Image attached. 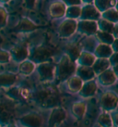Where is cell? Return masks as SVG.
Wrapping results in <instances>:
<instances>
[{
    "label": "cell",
    "mask_w": 118,
    "mask_h": 127,
    "mask_svg": "<svg viewBox=\"0 0 118 127\" xmlns=\"http://www.w3.org/2000/svg\"><path fill=\"white\" fill-rule=\"evenodd\" d=\"M78 20L66 18L58 25V33L61 37H69L77 31Z\"/></svg>",
    "instance_id": "1"
},
{
    "label": "cell",
    "mask_w": 118,
    "mask_h": 127,
    "mask_svg": "<svg viewBox=\"0 0 118 127\" xmlns=\"http://www.w3.org/2000/svg\"><path fill=\"white\" fill-rule=\"evenodd\" d=\"M101 13L95 7L93 4H83L81 7L79 20H90L98 21L101 19Z\"/></svg>",
    "instance_id": "2"
},
{
    "label": "cell",
    "mask_w": 118,
    "mask_h": 127,
    "mask_svg": "<svg viewBox=\"0 0 118 127\" xmlns=\"http://www.w3.org/2000/svg\"><path fill=\"white\" fill-rule=\"evenodd\" d=\"M66 7L62 0H55L49 5L48 13L53 19H61L66 15Z\"/></svg>",
    "instance_id": "3"
},
{
    "label": "cell",
    "mask_w": 118,
    "mask_h": 127,
    "mask_svg": "<svg viewBox=\"0 0 118 127\" xmlns=\"http://www.w3.org/2000/svg\"><path fill=\"white\" fill-rule=\"evenodd\" d=\"M77 31L86 34L91 35L98 32V23L96 21H90V20H79L78 21V28Z\"/></svg>",
    "instance_id": "4"
},
{
    "label": "cell",
    "mask_w": 118,
    "mask_h": 127,
    "mask_svg": "<svg viewBox=\"0 0 118 127\" xmlns=\"http://www.w3.org/2000/svg\"><path fill=\"white\" fill-rule=\"evenodd\" d=\"M37 28V25L35 24L33 21H31V19L24 17L20 21V22L18 23V31L21 32H30L34 31L35 29Z\"/></svg>",
    "instance_id": "5"
},
{
    "label": "cell",
    "mask_w": 118,
    "mask_h": 127,
    "mask_svg": "<svg viewBox=\"0 0 118 127\" xmlns=\"http://www.w3.org/2000/svg\"><path fill=\"white\" fill-rule=\"evenodd\" d=\"M116 0H94L93 5L101 13L111 7H115Z\"/></svg>",
    "instance_id": "6"
},
{
    "label": "cell",
    "mask_w": 118,
    "mask_h": 127,
    "mask_svg": "<svg viewBox=\"0 0 118 127\" xmlns=\"http://www.w3.org/2000/svg\"><path fill=\"white\" fill-rule=\"evenodd\" d=\"M101 18L115 24L118 22V11L115 7H111V8H109V9L101 13Z\"/></svg>",
    "instance_id": "7"
},
{
    "label": "cell",
    "mask_w": 118,
    "mask_h": 127,
    "mask_svg": "<svg viewBox=\"0 0 118 127\" xmlns=\"http://www.w3.org/2000/svg\"><path fill=\"white\" fill-rule=\"evenodd\" d=\"M81 7L82 6H70L66 7L65 17L72 20H79L81 14Z\"/></svg>",
    "instance_id": "8"
},
{
    "label": "cell",
    "mask_w": 118,
    "mask_h": 127,
    "mask_svg": "<svg viewBox=\"0 0 118 127\" xmlns=\"http://www.w3.org/2000/svg\"><path fill=\"white\" fill-rule=\"evenodd\" d=\"M98 23V29L101 31V32H106L111 33L113 32V30H114V27H115V24L112 23L110 21H106V20H103V19H100L99 21H97Z\"/></svg>",
    "instance_id": "9"
},
{
    "label": "cell",
    "mask_w": 118,
    "mask_h": 127,
    "mask_svg": "<svg viewBox=\"0 0 118 127\" xmlns=\"http://www.w3.org/2000/svg\"><path fill=\"white\" fill-rule=\"evenodd\" d=\"M27 55H28V51L26 49V46H17L13 49V56L15 58H17L16 60H19V61L25 60V58L27 57Z\"/></svg>",
    "instance_id": "10"
},
{
    "label": "cell",
    "mask_w": 118,
    "mask_h": 127,
    "mask_svg": "<svg viewBox=\"0 0 118 127\" xmlns=\"http://www.w3.org/2000/svg\"><path fill=\"white\" fill-rule=\"evenodd\" d=\"M8 21V12L3 5H0V29L4 28Z\"/></svg>",
    "instance_id": "11"
},
{
    "label": "cell",
    "mask_w": 118,
    "mask_h": 127,
    "mask_svg": "<svg viewBox=\"0 0 118 127\" xmlns=\"http://www.w3.org/2000/svg\"><path fill=\"white\" fill-rule=\"evenodd\" d=\"M97 37L99 40H101V42H103L105 45L107 44H110L114 41V37L112 35L111 33L106 32H101V31H98L97 32Z\"/></svg>",
    "instance_id": "12"
},
{
    "label": "cell",
    "mask_w": 118,
    "mask_h": 127,
    "mask_svg": "<svg viewBox=\"0 0 118 127\" xmlns=\"http://www.w3.org/2000/svg\"><path fill=\"white\" fill-rule=\"evenodd\" d=\"M111 47L105 44H101L96 48V53L99 55V56H103V57H107L108 55L111 54Z\"/></svg>",
    "instance_id": "13"
},
{
    "label": "cell",
    "mask_w": 118,
    "mask_h": 127,
    "mask_svg": "<svg viewBox=\"0 0 118 127\" xmlns=\"http://www.w3.org/2000/svg\"><path fill=\"white\" fill-rule=\"evenodd\" d=\"M101 79L103 82L107 83L108 85H110L112 83H114V80L115 79V77L114 73L111 72V71H105L101 75Z\"/></svg>",
    "instance_id": "14"
},
{
    "label": "cell",
    "mask_w": 118,
    "mask_h": 127,
    "mask_svg": "<svg viewBox=\"0 0 118 127\" xmlns=\"http://www.w3.org/2000/svg\"><path fill=\"white\" fill-rule=\"evenodd\" d=\"M94 60H95L94 57L90 53H84L81 56V61L85 65H91V64H93Z\"/></svg>",
    "instance_id": "15"
},
{
    "label": "cell",
    "mask_w": 118,
    "mask_h": 127,
    "mask_svg": "<svg viewBox=\"0 0 118 127\" xmlns=\"http://www.w3.org/2000/svg\"><path fill=\"white\" fill-rule=\"evenodd\" d=\"M32 70H34V65H32L31 62H25L23 64V66L20 67V71L22 72H24V74H30L32 71Z\"/></svg>",
    "instance_id": "16"
},
{
    "label": "cell",
    "mask_w": 118,
    "mask_h": 127,
    "mask_svg": "<svg viewBox=\"0 0 118 127\" xmlns=\"http://www.w3.org/2000/svg\"><path fill=\"white\" fill-rule=\"evenodd\" d=\"M64 3L66 4V7L70 6H82V1L81 0H62Z\"/></svg>",
    "instance_id": "17"
},
{
    "label": "cell",
    "mask_w": 118,
    "mask_h": 127,
    "mask_svg": "<svg viewBox=\"0 0 118 127\" xmlns=\"http://www.w3.org/2000/svg\"><path fill=\"white\" fill-rule=\"evenodd\" d=\"M25 6L28 9H33L36 6L37 3V0H24Z\"/></svg>",
    "instance_id": "18"
},
{
    "label": "cell",
    "mask_w": 118,
    "mask_h": 127,
    "mask_svg": "<svg viewBox=\"0 0 118 127\" xmlns=\"http://www.w3.org/2000/svg\"><path fill=\"white\" fill-rule=\"evenodd\" d=\"M8 60V56L4 52H0V61L1 62H6Z\"/></svg>",
    "instance_id": "19"
},
{
    "label": "cell",
    "mask_w": 118,
    "mask_h": 127,
    "mask_svg": "<svg viewBox=\"0 0 118 127\" xmlns=\"http://www.w3.org/2000/svg\"><path fill=\"white\" fill-rule=\"evenodd\" d=\"M113 33L114 35L118 37V22L115 24V27H114V30H113Z\"/></svg>",
    "instance_id": "20"
},
{
    "label": "cell",
    "mask_w": 118,
    "mask_h": 127,
    "mask_svg": "<svg viewBox=\"0 0 118 127\" xmlns=\"http://www.w3.org/2000/svg\"><path fill=\"white\" fill-rule=\"evenodd\" d=\"M83 4H92L94 0H81Z\"/></svg>",
    "instance_id": "21"
},
{
    "label": "cell",
    "mask_w": 118,
    "mask_h": 127,
    "mask_svg": "<svg viewBox=\"0 0 118 127\" xmlns=\"http://www.w3.org/2000/svg\"><path fill=\"white\" fill-rule=\"evenodd\" d=\"M11 0H0V5H5V4L9 3Z\"/></svg>",
    "instance_id": "22"
},
{
    "label": "cell",
    "mask_w": 118,
    "mask_h": 127,
    "mask_svg": "<svg viewBox=\"0 0 118 127\" xmlns=\"http://www.w3.org/2000/svg\"><path fill=\"white\" fill-rule=\"evenodd\" d=\"M114 46H115V50L118 52V39L115 42H114Z\"/></svg>",
    "instance_id": "23"
},
{
    "label": "cell",
    "mask_w": 118,
    "mask_h": 127,
    "mask_svg": "<svg viewBox=\"0 0 118 127\" xmlns=\"http://www.w3.org/2000/svg\"><path fill=\"white\" fill-rule=\"evenodd\" d=\"M115 8L116 10L118 11V0H116V2H115Z\"/></svg>",
    "instance_id": "24"
}]
</instances>
